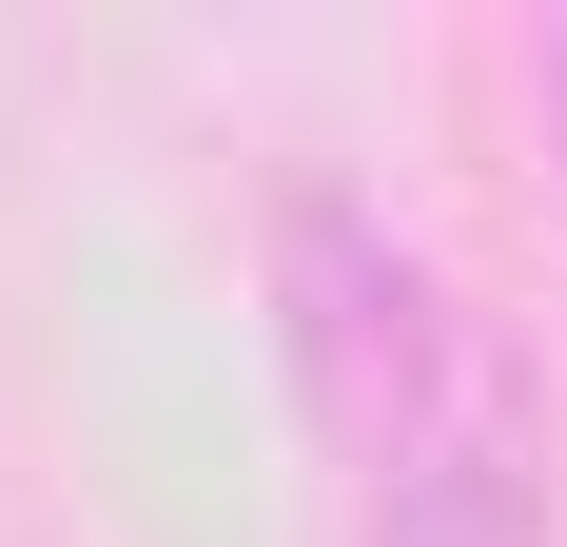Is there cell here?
I'll use <instances>...</instances> for the list:
<instances>
[{"label": "cell", "mask_w": 567, "mask_h": 547, "mask_svg": "<svg viewBox=\"0 0 567 547\" xmlns=\"http://www.w3.org/2000/svg\"><path fill=\"white\" fill-rule=\"evenodd\" d=\"M275 352H293V411L333 431V469H411V450L509 391V332L470 313L431 235H392L352 176H293L275 196Z\"/></svg>", "instance_id": "obj_1"}, {"label": "cell", "mask_w": 567, "mask_h": 547, "mask_svg": "<svg viewBox=\"0 0 567 547\" xmlns=\"http://www.w3.org/2000/svg\"><path fill=\"white\" fill-rule=\"evenodd\" d=\"M352 547H548V431H528V372L489 391V411H451L411 469H372V489H352Z\"/></svg>", "instance_id": "obj_2"}, {"label": "cell", "mask_w": 567, "mask_h": 547, "mask_svg": "<svg viewBox=\"0 0 567 547\" xmlns=\"http://www.w3.org/2000/svg\"><path fill=\"white\" fill-rule=\"evenodd\" d=\"M528 117H548V196H567V20H528Z\"/></svg>", "instance_id": "obj_3"}]
</instances>
